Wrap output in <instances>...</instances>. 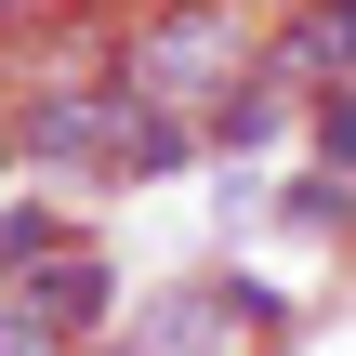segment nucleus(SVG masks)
<instances>
[{"label": "nucleus", "instance_id": "f257e3e1", "mask_svg": "<svg viewBox=\"0 0 356 356\" xmlns=\"http://www.w3.org/2000/svg\"><path fill=\"white\" fill-rule=\"evenodd\" d=\"M264 0H159V13H132V92L145 106H185V119H211V106H238L251 79H264Z\"/></svg>", "mask_w": 356, "mask_h": 356}, {"label": "nucleus", "instance_id": "f03ea898", "mask_svg": "<svg viewBox=\"0 0 356 356\" xmlns=\"http://www.w3.org/2000/svg\"><path fill=\"white\" fill-rule=\"evenodd\" d=\"M264 330H277V304H264L251 277H185V291H159L119 343L132 356H264Z\"/></svg>", "mask_w": 356, "mask_h": 356}, {"label": "nucleus", "instance_id": "7ed1b4c3", "mask_svg": "<svg viewBox=\"0 0 356 356\" xmlns=\"http://www.w3.org/2000/svg\"><path fill=\"white\" fill-rule=\"evenodd\" d=\"M0 291L40 317V343H53V356H92V343H119V330H132V317H119V277H106V251H92V238H66L53 264H26V277H0Z\"/></svg>", "mask_w": 356, "mask_h": 356}, {"label": "nucleus", "instance_id": "20e7f679", "mask_svg": "<svg viewBox=\"0 0 356 356\" xmlns=\"http://www.w3.org/2000/svg\"><path fill=\"white\" fill-rule=\"evenodd\" d=\"M185 159H211L198 119H185V106H145V92L119 79V106H106V159H92V172H106V185H145V172H185Z\"/></svg>", "mask_w": 356, "mask_h": 356}, {"label": "nucleus", "instance_id": "39448f33", "mask_svg": "<svg viewBox=\"0 0 356 356\" xmlns=\"http://www.w3.org/2000/svg\"><path fill=\"white\" fill-rule=\"evenodd\" d=\"M317 172L356 185V92H317Z\"/></svg>", "mask_w": 356, "mask_h": 356}, {"label": "nucleus", "instance_id": "423d86ee", "mask_svg": "<svg viewBox=\"0 0 356 356\" xmlns=\"http://www.w3.org/2000/svg\"><path fill=\"white\" fill-rule=\"evenodd\" d=\"M13 172H26V145H13V106H0V185H13Z\"/></svg>", "mask_w": 356, "mask_h": 356}, {"label": "nucleus", "instance_id": "0eeeda50", "mask_svg": "<svg viewBox=\"0 0 356 356\" xmlns=\"http://www.w3.org/2000/svg\"><path fill=\"white\" fill-rule=\"evenodd\" d=\"M92 356H132V343H92Z\"/></svg>", "mask_w": 356, "mask_h": 356}]
</instances>
